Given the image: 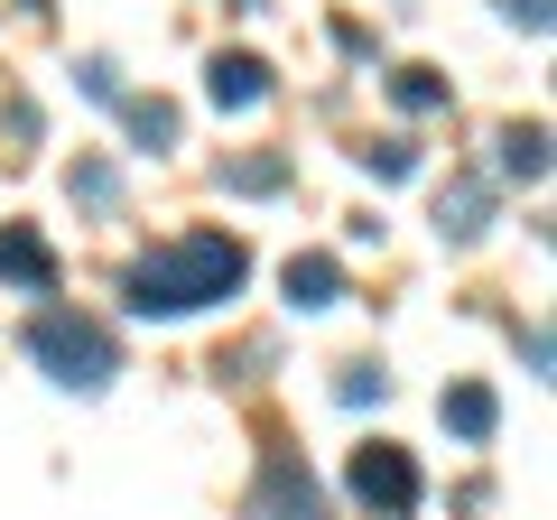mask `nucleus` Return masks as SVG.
Masks as SVG:
<instances>
[{
  "label": "nucleus",
  "instance_id": "f257e3e1",
  "mask_svg": "<svg viewBox=\"0 0 557 520\" xmlns=\"http://www.w3.org/2000/svg\"><path fill=\"white\" fill-rule=\"evenodd\" d=\"M242 280H251V251L233 233H177L131 260L121 298H131V317H205V307L242 298Z\"/></svg>",
  "mask_w": 557,
  "mask_h": 520
},
{
  "label": "nucleus",
  "instance_id": "f03ea898",
  "mask_svg": "<svg viewBox=\"0 0 557 520\" xmlns=\"http://www.w3.org/2000/svg\"><path fill=\"white\" fill-rule=\"evenodd\" d=\"M28 362H38L47 381H65V391H102V381L121 372V344L102 317H75V307H47L38 325H28Z\"/></svg>",
  "mask_w": 557,
  "mask_h": 520
},
{
  "label": "nucleus",
  "instance_id": "7ed1b4c3",
  "mask_svg": "<svg viewBox=\"0 0 557 520\" xmlns=\"http://www.w3.org/2000/svg\"><path fill=\"white\" fill-rule=\"evenodd\" d=\"M354 502L372 520H409L418 502H428V483H418V465H409V446H391V437H372V446H354Z\"/></svg>",
  "mask_w": 557,
  "mask_h": 520
},
{
  "label": "nucleus",
  "instance_id": "20e7f679",
  "mask_svg": "<svg viewBox=\"0 0 557 520\" xmlns=\"http://www.w3.org/2000/svg\"><path fill=\"white\" fill-rule=\"evenodd\" d=\"M242 520H325V493H317V474H307L288 446H270L251 502H242Z\"/></svg>",
  "mask_w": 557,
  "mask_h": 520
},
{
  "label": "nucleus",
  "instance_id": "39448f33",
  "mask_svg": "<svg viewBox=\"0 0 557 520\" xmlns=\"http://www.w3.org/2000/svg\"><path fill=\"white\" fill-rule=\"evenodd\" d=\"M278 288H288L298 317H325V307H344V260L335 251H298L288 270H278Z\"/></svg>",
  "mask_w": 557,
  "mask_h": 520
},
{
  "label": "nucleus",
  "instance_id": "423d86ee",
  "mask_svg": "<svg viewBox=\"0 0 557 520\" xmlns=\"http://www.w3.org/2000/svg\"><path fill=\"white\" fill-rule=\"evenodd\" d=\"M0 280L28 288V298H47V288H57V251H47L28 223H0Z\"/></svg>",
  "mask_w": 557,
  "mask_h": 520
},
{
  "label": "nucleus",
  "instance_id": "0eeeda50",
  "mask_svg": "<svg viewBox=\"0 0 557 520\" xmlns=\"http://www.w3.org/2000/svg\"><path fill=\"white\" fill-rule=\"evenodd\" d=\"M205 94H214V112H260L270 102V65L260 57H214L205 65Z\"/></svg>",
  "mask_w": 557,
  "mask_h": 520
},
{
  "label": "nucleus",
  "instance_id": "6e6552de",
  "mask_svg": "<svg viewBox=\"0 0 557 520\" xmlns=\"http://www.w3.org/2000/svg\"><path fill=\"white\" fill-rule=\"evenodd\" d=\"M483 223H493V196H483L474 177H456V186L437 196V233H446V242H474Z\"/></svg>",
  "mask_w": 557,
  "mask_h": 520
},
{
  "label": "nucleus",
  "instance_id": "1a4fd4ad",
  "mask_svg": "<svg viewBox=\"0 0 557 520\" xmlns=\"http://www.w3.org/2000/svg\"><path fill=\"white\" fill-rule=\"evenodd\" d=\"M493 419H502V400L483 391V381H456V391H446V428H456L465 446H483V437H493Z\"/></svg>",
  "mask_w": 557,
  "mask_h": 520
},
{
  "label": "nucleus",
  "instance_id": "9d476101",
  "mask_svg": "<svg viewBox=\"0 0 557 520\" xmlns=\"http://www.w3.org/2000/svg\"><path fill=\"white\" fill-rule=\"evenodd\" d=\"M539 168H548V131L539 121H511L502 131V177H539Z\"/></svg>",
  "mask_w": 557,
  "mask_h": 520
},
{
  "label": "nucleus",
  "instance_id": "9b49d317",
  "mask_svg": "<svg viewBox=\"0 0 557 520\" xmlns=\"http://www.w3.org/2000/svg\"><path fill=\"white\" fill-rule=\"evenodd\" d=\"M223 186L233 196H278L288 186V159H223Z\"/></svg>",
  "mask_w": 557,
  "mask_h": 520
},
{
  "label": "nucleus",
  "instance_id": "f8f14e48",
  "mask_svg": "<svg viewBox=\"0 0 557 520\" xmlns=\"http://www.w3.org/2000/svg\"><path fill=\"white\" fill-rule=\"evenodd\" d=\"M121 121H131V140H149V149L177 140V102H159V94H149V102H121Z\"/></svg>",
  "mask_w": 557,
  "mask_h": 520
},
{
  "label": "nucleus",
  "instance_id": "ddd939ff",
  "mask_svg": "<svg viewBox=\"0 0 557 520\" xmlns=\"http://www.w3.org/2000/svg\"><path fill=\"white\" fill-rule=\"evenodd\" d=\"M391 102H399V112H446V84L428 75V65H399V75H391Z\"/></svg>",
  "mask_w": 557,
  "mask_h": 520
},
{
  "label": "nucleus",
  "instance_id": "4468645a",
  "mask_svg": "<svg viewBox=\"0 0 557 520\" xmlns=\"http://www.w3.org/2000/svg\"><path fill=\"white\" fill-rule=\"evenodd\" d=\"M75 205H121V168L84 159V168H75Z\"/></svg>",
  "mask_w": 557,
  "mask_h": 520
},
{
  "label": "nucleus",
  "instance_id": "2eb2a0df",
  "mask_svg": "<svg viewBox=\"0 0 557 520\" xmlns=\"http://www.w3.org/2000/svg\"><path fill=\"white\" fill-rule=\"evenodd\" d=\"M362 168H372V177H409L418 149H409V140H372V149H362Z\"/></svg>",
  "mask_w": 557,
  "mask_h": 520
},
{
  "label": "nucleus",
  "instance_id": "dca6fc26",
  "mask_svg": "<svg viewBox=\"0 0 557 520\" xmlns=\"http://www.w3.org/2000/svg\"><path fill=\"white\" fill-rule=\"evenodd\" d=\"M391 381H381V362H344V409H362V400H381Z\"/></svg>",
  "mask_w": 557,
  "mask_h": 520
}]
</instances>
